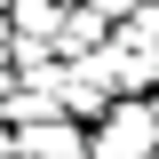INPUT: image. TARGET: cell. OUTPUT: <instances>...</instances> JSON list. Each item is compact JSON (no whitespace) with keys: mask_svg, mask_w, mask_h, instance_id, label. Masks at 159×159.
I'll use <instances>...</instances> for the list:
<instances>
[{"mask_svg":"<svg viewBox=\"0 0 159 159\" xmlns=\"http://www.w3.org/2000/svg\"><path fill=\"white\" fill-rule=\"evenodd\" d=\"M88 159H159V103L127 96L88 127Z\"/></svg>","mask_w":159,"mask_h":159,"instance_id":"obj_1","label":"cell"},{"mask_svg":"<svg viewBox=\"0 0 159 159\" xmlns=\"http://www.w3.org/2000/svg\"><path fill=\"white\" fill-rule=\"evenodd\" d=\"M64 8H72V0H8V32H16V48H32V56H56ZM16 48H8V56H16Z\"/></svg>","mask_w":159,"mask_h":159,"instance_id":"obj_2","label":"cell"},{"mask_svg":"<svg viewBox=\"0 0 159 159\" xmlns=\"http://www.w3.org/2000/svg\"><path fill=\"white\" fill-rule=\"evenodd\" d=\"M16 151H32V159H88V135L72 127V111H56V119L16 127Z\"/></svg>","mask_w":159,"mask_h":159,"instance_id":"obj_3","label":"cell"},{"mask_svg":"<svg viewBox=\"0 0 159 159\" xmlns=\"http://www.w3.org/2000/svg\"><path fill=\"white\" fill-rule=\"evenodd\" d=\"M111 40V16L103 8H64V32H56V56H96Z\"/></svg>","mask_w":159,"mask_h":159,"instance_id":"obj_4","label":"cell"},{"mask_svg":"<svg viewBox=\"0 0 159 159\" xmlns=\"http://www.w3.org/2000/svg\"><path fill=\"white\" fill-rule=\"evenodd\" d=\"M0 159H16V119H0Z\"/></svg>","mask_w":159,"mask_h":159,"instance_id":"obj_5","label":"cell"},{"mask_svg":"<svg viewBox=\"0 0 159 159\" xmlns=\"http://www.w3.org/2000/svg\"><path fill=\"white\" fill-rule=\"evenodd\" d=\"M8 96H16V64H0V103H8Z\"/></svg>","mask_w":159,"mask_h":159,"instance_id":"obj_6","label":"cell"},{"mask_svg":"<svg viewBox=\"0 0 159 159\" xmlns=\"http://www.w3.org/2000/svg\"><path fill=\"white\" fill-rule=\"evenodd\" d=\"M8 48H16V32H8V16H0V64H8Z\"/></svg>","mask_w":159,"mask_h":159,"instance_id":"obj_7","label":"cell"},{"mask_svg":"<svg viewBox=\"0 0 159 159\" xmlns=\"http://www.w3.org/2000/svg\"><path fill=\"white\" fill-rule=\"evenodd\" d=\"M0 16H8V0H0Z\"/></svg>","mask_w":159,"mask_h":159,"instance_id":"obj_8","label":"cell"}]
</instances>
